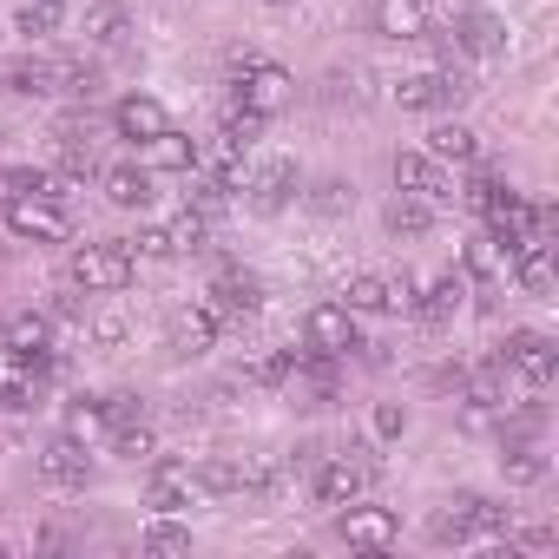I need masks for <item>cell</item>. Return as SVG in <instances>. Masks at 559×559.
<instances>
[{
  "instance_id": "obj_12",
  "label": "cell",
  "mask_w": 559,
  "mask_h": 559,
  "mask_svg": "<svg viewBox=\"0 0 559 559\" xmlns=\"http://www.w3.org/2000/svg\"><path fill=\"white\" fill-rule=\"evenodd\" d=\"M217 330H224V317H217L211 304L178 310V317H171V356H178V362H198V356L217 343Z\"/></svg>"
},
{
  "instance_id": "obj_9",
  "label": "cell",
  "mask_w": 559,
  "mask_h": 559,
  "mask_svg": "<svg viewBox=\"0 0 559 559\" xmlns=\"http://www.w3.org/2000/svg\"><path fill=\"white\" fill-rule=\"evenodd\" d=\"M204 493V480H198V467H185V461H158L152 474H145V500L158 507V513H178V507H191Z\"/></svg>"
},
{
  "instance_id": "obj_1",
  "label": "cell",
  "mask_w": 559,
  "mask_h": 559,
  "mask_svg": "<svg viewBox=\"0 0 559 559\" xmlns=\"http://www.w3.org/2000/svg\"><path fill=\"white\" fill-rule=\"evenodd\" d=\"M73 284L80 290H126L132 284V243L126 237H106V243L73 250Z\"/></svg>"
},
{
  "instance_id": "obj_33",
  "label": "cell",
  "mask_w": 559,
  "mask_h": 559,
  "mask_svg": "<svg viewBox=\"0 0 559 559\" xmlns=\"http://www.w3.org/2000/svg\"><path fill=\"white\" fill-rule=\"evenodd\" d=\"M165 237H171V257H178V250H204V237H211V217H198V211L185 204V211L165 224Z\"/></svg>"
},
{
  "instance_id": "obj_10",
  "label": "cell",
  "mask_w": 559,
  "mask_h": 559,
  "mask_svg": "<svg viewBox=\"0 0 559 559\" xmlns=\"http://www.w3.org/2000/svg\"><path fill=\"white\" fill-rule=\"evenodd\" d=\"M369 474H376V461H349V454H343V461H323L317 480H310V500H317V507H349Z\"/></svg>"
},
{
  "instance_id": "obj_39",
  "label": "cell",
  "mask_w": 559,
  "mask_h": 559,
  "mask_svg": "<svg viewBox=\"0 0 559 559\" xmlns=\"http://www.w3.org/2000/svg\"><path fill=\"white\" fill-rule=\"evenodd\" d=\"M500 191H507V185H500V178H493V171H474V185H467V191H461V198H467V211H487V204H493V198H500Z\"/></svg>"
},
{
  "instance_id": "obj_13",
  "label": "cell",
  "mask_w": 559,
  "mask_h": 559,
  "mask_svg": "<svg viewBox=\"0 0 559 559\" xmlns=\"http://www.w3.org/2000/svg\"><path fill=\"white\" fill-rule=\"evenodd\" d=\"M461 395L474 402V408H513L526 389L507 376V362L493 356V362H480V369H461Z\"/></svg>"
},
{
  "instance_id": "obj_31",
  "label": "cell",
  "mask_w": 559,
  "mask_h": 559,
  "mask_svg": "<svg viewBox=\"0 0 559 559\" xmlns=\"http://www.w3.org/2000/svg\"><path fill=\"white\" fill-rule=\"evenodd\" d=\"M139 546H145V552H158V559H178V552H191V526H178V520H165V513H158V520L145 526V539H139Z\"/></svg>"
},
{
  "instance_id": "obj_22",
  "label": "cell",
  "mask_w": 559,
  "mask_h": 559,
  "mask_svg": "<svg viewBox=\"0 0 559 559\" xmlns=\"http://www.w3.org/2000/svg\"><path fill=\"white\" fill-rule=\"evenodd\" d=\"M99 191H106V204H119V211H145V204H152V171H145V165H112V171L99 178Z\"/></svg>"
},
{
  "instance_id": "obj_46",
  "label": "cell",
  "mask_w": 559,
  "mask_h": 559,
  "mask_svg": "<svg viewBox=\"0 0 559 559\" xmlns=\"http://www.w3.org/2000/svg\"><path fill=\"white\" fill-rule=\"evenodd\" d=\"M263 8H290V0H263Z\"/></svg>"
},
{
  "instance_id": "obj_18",
  "label": "cell",
  "mask_w": 559,
  "mask_h": 559,
  "mask_svg": "<svg viewBox=\"0 0 559 559\" xmlns=\"http://www.w3.org/2000/svg\"><path fill=\"white\" fill-rule=\"evenodd\" d=\"M257 304H263V284L250 270H224L217 284H211V310L217 317H257Z\"/></svg>"
},
{
  "instance_id": "obj_25",
  "label": "cell",
  "mask_w": 559,
  "mask_h": 559,
  "mask_svg": "<svg viewBox=\"0 0 559 559\" xmlns=\"http://www.w3.org/2000/svg\"><path fill=\"white\" fill-rule=\"evenodd\" d=\"M389 230H395V237H408V243H415V237H428V230H435V198L402 191V198L389 204Z\"/></svg>"
},
{
  "instance_id": "obj_47",
  "label": "cell",
  "mask_w": 559,
  "mask_h": 559,
  "mask_svg": "<svg viewBox=\"0 0 559 559\" xmlns=\"http://www.w3.org/2000/svg\"><path fill=\"white\" fill-rule=\"evenodd\" d=\"M0 552H8V546H0Z\"/></svg>"
},
{
  "instance_id": "obj_35",
  "label": "cell",
  "mask_w": 559,
  "mask_h": 559,
  "mask_svg": "<svg viewBox=\"0 0 559 559\" xmlns=\"http://www.w3.org/2000/svg\"><path fill=\"white\" fill-rule=\"evenodd\" d=\"M310 211H317V217H343V211H356V185H343V178H323V185L310 191Z\"/></svg>"
},
{
  "instance_id": "obj_23",
  "label": "cell",
  "mask_w": 559,
  "mask_h": 559,
  "mask_svg": "<svg viewBox=\"0 0 559 559\" xmlns=\"http://www.w3.org/2000/svg\"><path fill=\"white\" fill-rule=\"evenodd\" d=\"M40 474H47V487H86V448H80L73 435L47 441V454H40Z\"/></svg>"
},
{
  "instance_id": "obj_44",
  "label": "cell",
  "mask_w": 559,
  "mask_h": 559,
  "mask_svg": "<svg viewBox=\"0 0 559 559\" xmlns=\"http://www.w3.org/2000/svg\"><path fill=\"white\" fill-rule=\"evenodd\" d=\"M93 343H99V349H119V343H126V317H99V323H93Z\"/></svg>"
},
{
  "instance_id": "obj_29",
  "label": "cell",
  "mask_w": 559,
  "mask_h": 559,
  "mask_svg": "<svg viewBox=\"0 0 559 559\" xmlns=\"http://www.w3.org/2000/svg\"><path fill=\"white\" fill-rule=\"evenodd\" d=\"M349 317H376V310H395V297H389V276H356V284H349V304H343Z\"/></svg>"
},
{
  "instance_id": "obj_26",
  "label": "cell",
  "mask_w": 559,
  "mask_h": 559,
  "mask_svg": "<svg viewBox=\"0 0 559 559\" xmlns=\"http://www.w3.org/2000/svg\"><path fill=\"white\" fill-rule=\"evenodd\" d=\"M428 158H441V165H474V158H480V139H474L467 126H435V132H428Z\"/></svg>"
},
{
  "instance_id": "obj_28",
  "label": "cell",
  "mask_w": 559,
  "mask_h": 559,
  "mask_svg": "<svg viewBox=\"0 0 559 559\" xmlns=\"http://www.w3.org/2000/svg\"><path fill=\"white\" fill-rule=\"evenodd\" d=\"M0 349H14V356L40 362V349H47V317H14L8 330H0Z\"/></svg>"
},
{
  "instance_id": "obj_32",
  "label": "cell",
  "mask_w": 559,
  "mask_h": 559,
  "mask_svg": "<svg viewBox=\"0 0 559 559\" xmlns=\"http://www.w3.org/2000/svg\"><path fill=\"white\" fill-rule=\"evenodd\" d=\"M290 369H297V349H276V356H257V362L243 369V382H250V389H284Z\"/></svg>"
},
{
  "instance_id": "obj_3",
  "label": "cell",
  "mask_w": 559,
  "mask_h": 559,
  "mask_svg": "<svg viewBox=\"0 0 559 559\" xmlns=\"http://www.w3.org/2000/svg\"><path fill=\"white\" fill-rule=\"evenodd\" d=\"M297 178H304V171H297V158L270 152V158H257V165L243 171V185H237V191L250 198V211H263V217H270V211H284V204L297 198Z\"/></svg>"
},
{
  "instance_id": "obj_43",
  "label": "cell",
  "mask_w": 559,
  "mask_h": 559,
  "mask_svg": "<svg viewBox=\"0 0 559 559\" xmlns=\"http://www.w3.org/2000/svg\"><path fill=\"white\" fill-rule=\"evenodd\" d=\"M191 211H198V217H217V211H224V185H217V178H204V185L191 191Z\"/></svg>"
},
{
  "instance_id": "obj_20",
  "label": "cell",
  "mask_w": 559,
  "mask_h": 559,
  "mask_svg": "<svg viewBox=\"0 0 559 559\" xmlns=\"http://www.w3.org/2000/svg\"><path fill=\"white\" fill-rule=\"evenodd\" d=\"M376 34H389V40H428V8H421V0H376Z\"/></svg>"
},
{
  "instance_id": "obj_19",
  "label": "cell",
  "mask_w": 559,
  "mask_h": 559,
  "mask_svg": "<svg viewBox=\"0 0 559 559\" xmlns=\"http://www.w3.org/2000/svg\"><path fill=\"white\" fill-rule=\"evenodd\" d=\"M112 126H119V139H139V145H145V139H158L171 119H165V106H158L152 93H132V99L112 106Z\"/></svg>"
},
{
  "instance_id": "obj_7",
  "label": "cell",
  "mask_w": 559,
  "mask_h": 559,
  "mask_svg": "<svg viewBox=\"0 0 559 559\" xmlns=\"http://www.w3.org/2000/svg\"><path fill=\"white\" fill-rule=\"evenodd\" d=\"M467 533H513V513L480 493H454L448 513L435 520V539H467Z\"/></svg>"
},
{
  "instance_id": "obj_27",
  "label": "cell",
  "mask_w": 559,
  "mask_h": 559,
  "mask_svg": "<svg viewBox=\"0 0 559 559\" xmlns=\"http://www.w3.org/2000/svg\"><path fill=\"white\" fill-rule=\"evenodd\" d=\"M132 34V14L119 8V0H99V8H86V40L93 47H119Z\"/></svg>"
},
{
  "instance_id": "obj_17",
  "label": "cell",
  "mask_w": 559,
  "mask_h": 559,
  "mask_svg": "<svg viewBox=\"0 0 559 559\" xmlns=\"http://www.w3.org/2000/svg\"><path fill=\"white\" fill-rule=\"evenodd\" d=\"M507 263H513V276H520L526 297H546V290H552V243H546V237H520Z\"/></svg>"
},
{
  "instance_id": "obj_8",
  "label": "cell",
  "mask_w": 559,
  "mask_h": 559,
  "mask_svg": "<svg viewBox=\"0 0 559 559\" xmlns=\"http://www.w3.org/2000/svg\"><path fill=\"white\" fill-rule=\"evenodd\" d=\"M290 93H297V80H290L284 67H270V60H257V67H243V73H237V106H250L257 119L284 112V106H290Z\"/></svg>"
},
{
  "instance_id": "obj_42",
  "label": "cell",
  "mask_w": 559,
  "mask_h": 559,
  "mask_svg": "<svg viewBox=\"0 0 559 559\" xmlns=\"http://www.w3.org/2000/svg\"><path fill=\"white\" fill-rule=\"evenodd\" d=\"M369 421H376V435H382V441H395V435L408 428V408H402V402H382V408H376Z\"/></svg>"
},
{
  "instance_id": "obj_36",
  "label": "cell",
  "mask_w": 559,
  "mask_h": 559,
  "mask_svg": "<svg viewBox=\"0 0 559 559\" xmlns=\"http://www.w3.org/2000/svg\"><path fill=\"white\" fill-rule=\"evenodd\" d=\"M500 270H507V250L493 237H474L467 243V276H500Z\"/></svg>"
},
{
  "instance_id": "obj_41",
  "label": "cell",
  "mask_w": 559,
  "mask_h": 559,
  "mask_svg": "<svg viewBox=\"0 0 559 559\" xmlns=\"http://www.w3.org/2000/svg\"><path fill=\"white\" fill-rule=\"evenodd\" d=\"M132 243V257H171V237H165V224H152V230H139V237H126Z\"/></svg>"
},
{
  "instance_id": "obj_40",
  "label": "cell",
  "mask_w": 559,
  "mask_h": 559,
  "mask_svg": "<svg viewBox=\"0 0 559 559\" xmlns=\"http://www.w3.org/2000/svg\"><path fill=\"white\" fill-rule=\"evenodd\" d=\"M99 415H106V428H132L139 421V395H106Z\"/></svg>"
},
{
  "instance_id": "obj_30",
  "label": "cell",
  "mask_w": 559,
  "mask_h": 559,
  "mask_svg": "<svg viewBox=\"0 0 559 559\" xmlns=\"http://www.w3.org/2000/svg\"><path fill=\"white\" fill-rule=\"evenodd\" d=\"M500 474H507V487H539L546 480V454L539 448H507L500 454Z\"/></svg>"
},
{
  "instance_id": "obj_4",
  "label": "cell",
  "mask_w": 559,
  "mask_h": 559,
  "mask_svg": "<svg viewBox=\"0 0 559 559\" xmlns=\"http://www.w3.org/2000/svg\"><path fill=\"white\" fill-rule=\"evenodd\" d=\"M8 230H14V237H34V243H60V237L73 230V217H67L60 198L21 191V198H8Z\"/></svg>"
},
{
  "instance_id": "obj_37",
  "label": "cell",
  "mask_w": 559,
  "mask_h": 559,
  "mask_svg": "<svg viewBox=\"0 0 559 559\" xmlns=\"http://www.w3.org/2000/svg\"><path fill=\"white\" fill-rule=\"evenodd\" d=\"M67 435H73V441H93V435H106V415H99V402H73V408H67Z\"/></svg>"
},
{
  "instance_id": "obj_11",
  "label": "cell",
  "mask_w": 559,
  "mask_h": 559,
  "mask_svg": "<svg viewBox=\"0 0 559 559\" xmlns=\"http://www.w3.org/2000/svg\"><path fill=\"white\" fill-rule=\"evenodd\" d=\"M343 539L349 546H362V552H389L395 539H402V520L389 513V507H343Z\"/></svg>"
},
{
  "instance_id": "obj_38",
  "label": "cell",
  "mask_w": 559,
  "mask_h": 559,
  "mask_svg": "<svg viewBox=\"0 0 559 559\" xmlns=\"http://www.w3.org/2000/svg\"><path fill=\"white\" fill-rule=\"evenodd\" d=\"M112 454H119V461H145V454H152V428H145V421L112 428Z\"/></svg>"
},
{
  "instance_id": "obj_6",
  "label": "cell",
  "mask_w": 559,
  "mask_h": 559,
  "mask_svg": "<svg viewBox=\"0 0 559 559\" xmlns=\"http://www.w3.org/2000/svg\"><path fill=\"white\" fill-rule=\"evenodd\" d=\"M467 93H474L467 73L428 67V73H408V80L395 86V106H402V112H441V106H454V99H467Z\"/></svg>"
},
{
  "instance_id": "obj_14",
  "label": "cell",
  "mask_w": 559,
  "mask_h": 559,
  "mask_svg": "<svg viewBox=\"0 0 559 559\" xmlns=\"http://www.w3.org/2000/svg\"><path fill=\"white\" fill-rule=\"evenodd\" d=\"M304 336H310L317 356H349V349H356V317H349L343 304H317L310 323H304Z\"/></svg>"
},
{
  "instance_id": "obj_15",
  "label": "cell",
  "mask_w": 559,
  "mask_h": 559,
  "mask_svg": "<svg viewBox=\"0 0 559 559\" xmlns=\"http://www.w3.org/2000/svg\"><path fill=\"white\" fill-rule=\"evenodd\" d=\"M415 290H421V284H415ZM461 297H467V276H461V270H441V276H428V290L415 297V317H421L428 330H441V323H454Z\"/></svg>"
},
{
  "instance_id": "obj_5",
  "label": "cell",
  "mask_w": 559,
  "mask_h": 559,
  "mask_svg": "<svg viewBox=\"0 0 559 559\" xmlns=\"http://www.w3.org/2000/svg\"><path fill=\"white\" fill-rule=\"evenodd\" d=\"M0 80L14 93H93V67H80V60H21Z\"/></svg>"
},
{
  "instance_id": "obj_21",
  "label": "cell",
  "mask_w": 559,
  "mask_h": 559,
  "mask_svg": "<svg viewBox=\"0 0 559 559\" xmlns=\"http://www.w3.org/2000/svg\"><path fill=\"white\" fill-rule=\"evenodd\" d=\"M395 191L448 198V185H441V158H428V152H395Z\"/></svg>"
},
{
  "instance_id": "obj_2",
  "label": "cell",
  "mask_w": 559,
  "mask_h": 559,
  "mask_svg": "<svg viewBox=\"0 0 559 559\" xmlns=\"http://www.w3.org/2000/svg\"><path fill=\"white\" fill-rule=\"evenodd\" d=\"M500 362H507V376L533 395V389H546L552 376H559V349H552V336H533V330H513L507 343H500Z\"/></svg>"
},
{
  "instance_id": "obj_16",
  "label": "cell",
  "mask_w": 559,
  "mask_h": 559,
  "mask_svg": "<svg viewBox=\"0 0 559 559\" xmlns=\"http://www.w3.org/2000/svg\"><path fill=\"white\" fill-rule=\"evenodd\" d=\"M448 34H454V47H461L467 60H493V53L507 47V27H500V21H493L487 8H467V14H461V21H454Z\"/></svg>"
},
{
  "instance_id": "obj_24",
  "label": "cell",
  "mask_w": 559,
  "mask_h": 559,
  "mask_svg": "<svg viewBox=\"0 0 559 559\" xmlns=\"http://www.w3.org/2000/svg\"><path fill=\"white\" fill-rule=\"evenodd\" d=\"M145 152H152V171H198V139L191 132H158V139H145Z\"/></svg>"
},
{
  "instance_id": "obj_34",
  "label": "cell",
  "mask_w": 559,
  "mask_h": 559,
  "mask_svg": "<svg viewBox=\"0 0 559 559\" xmlns=\"http://www.w3.org/2000/svg\"><path fill=\"white\" fill-rule=\"evenodd\" d=\"M53 27H60V0H27L14 14V34H27V40H47Z\"/></svg>"
},
{
  "instance_id": "obj_45",
  "label": "cell",
  "mask_w": 559,
  "mask_h": 559,
  "mask_svg": "<svg viewBox=\"0 0 559 559\" xmlns=\"http://www.w3.org/2000/svg\"><path fill=\"white\" fill-rule=\"evenodd\" d=\"M520 546H526V552H552V546H559V533H552V526H533Z\"/></svg>"
}]
</instances>
